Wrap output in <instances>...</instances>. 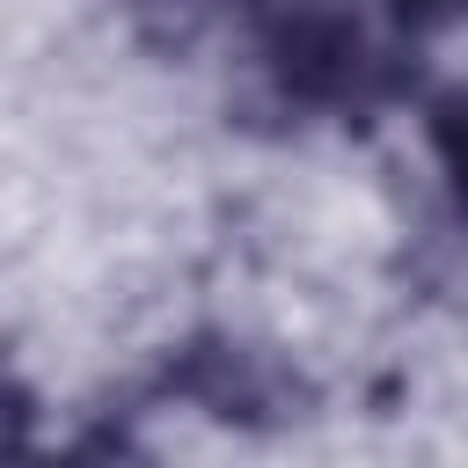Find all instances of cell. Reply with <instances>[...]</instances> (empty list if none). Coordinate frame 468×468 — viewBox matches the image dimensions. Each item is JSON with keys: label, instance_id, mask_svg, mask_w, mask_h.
Here are the masks:
<instances>
[{"label": "cell", "instance_id": "1", "mask_svg": "<svg viewBox=\"0 0 468 468\" xmlns=\"http://www.w3.org/2000/svg\"><path fill=\"white\" fill-rule=\"evenodd\" d=\"M446 154H453V168H461V190H468V110H453V117H446Z\"/></svg>", "mask_w": 468, "mask_h": 468}, {"label": "cell", "instance_id": "2", "mask_svg": "<svg viewBox=\"0 0 468 468\" xmlns=\"http://www.w3.org/2000/svg\"><path fill=\"white\" fill-rule=\"evenodd\" d=\"M402 7H417V15H431V7H446V0H402Z\"/></svg>", "mask_w": 468, "mask_h": 468}]
</instances>
